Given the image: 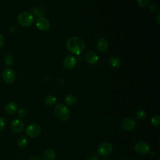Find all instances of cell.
I'll return each instance as SVG.
<instances>
[{
    "label": "cell",
    "instance_id": "1",
    "mask_svg": "<svg viewBox=\"0 0 160 160\" xmlns=\"http://www.w3.org/2000/svg\"><path fill=\"white\" fill-rule=\"evenodd\" d=\"M66 47L71 52L79 55L84 52L86 46L84 41L80 37L72 36L68 40Z\"/></svg>",
    "mask_w": 160,
    "mask_h": 160
},
{
    "label": "cell",
    "instance_id": "2",
    "mask_svg": "<svg viewBox=\"0 0 160 160\" xmlns=\"http://www.w3.org/2000/svg\"><path fill=\"white\" fill-rule=\"evenodd\" d=\"M54 114L56 118L61 121H67L70 116L69 109L62 103H59L55 106Z\"/></svg>",
    "mask_w": 160,
    "mask_h": 160
},
{
    "label": "cell",
    "instance_id": "3",
    "mask_svg": "<svg viewBox=\"0 0 160 160\" xmlns=\"http://www.w3.org/2000/svg\"><path fill=\"white\" fill-rule=\"evenodd\" d=\"M17 20L21 26L23 27H29L34 22V18L32 14L30 12H22L18 16Z\"/></svg>",
    "mask_w": 160,
    "mask_h": 160
},
{
    "label": "cell",
    "instance_id": "4",
    "mask_svg": "<svg viewBox=\"0 0 160 160\" xmlns=\"http://www.w3.org/2000/svg\"><path fill=\"white\" fill-rule=\"evenodd\" d=\"M41 128L40 125L36 123H31L26 128V134L30 138H36L40 135Z\"/></svg>",
    "mask_w": 160,
    "mask_h": 160
},
{
    "label": "cell",
    "instance_id": "5",
    "mask_svg": "<svg viewBox=\"0 0 160 160\" xmlns=\"http://www.w3.org/2000/svg\"><path fill=\"white\" fill-rule=\"evenodd\" d=\"M98 152L101 156H109L112 151V146L109 142H103L98 147Z\"/></svg>",
    "mask_w": 160,
    "mask_h": 160
},
{
    "label": "cell",
    "instance_id": "6",
    "mask_svg": "<svg viewBox=\"0 0 160 160\" xmlns=\"http://www.w3.org/2000/svg\"><path fill=\"white\" fill-rule=\"evenodd\" d=\"M135 151L140 155H146L150 152L149 145L144 141H139L134 146Z\"/></svg>",
    "mask_w": 160,
    "mask_h": 160
},
{
    "label": "cell",
    "instance_id": "7",
    "mask_svg": "<svg viewBox=\"0 0 160 160\" xmlns=\"http://www.w3.org/2000/svg\"><path fill=\"white\" fill-rule=\"evenodd\" d=\"M136 121L132 117H126L124 118L121 123L122 128L126 131H131L136 127Z\"/></svg>",
    "mask_w": 160,
    "mask_h": 160
},
{
    "label": "cell",
    "instance_id": "8",
    "mask_svg": "<svg viewBox=\"0 0 160 160\" xmlns=\"http://www.w3.org/2000/svg\"><path fill=\"white\" fill-rule=\"evenodd\" d=\"M2 76L5 82L11 84L16 79V72L12 69L8 68L4 70Z\"/></svg>",
    "mask_w": 160,
    "mask_h": 160
},
{
    "label": "cell",
    "instance_id": "9",
    "mask_svg": "<svg viewBox=\"0 0 160 160\" xmlns=\"http://www.w3.org/2000/svg\"><path fill=\"white\" fill-rule=\"evenodd\" d=\"M24 128V122L20 119H15L11 123V131L15 134L21 133Z\"/></svg>",
    "mask_w": 160,
    "mask_h": 160
},
{
    "label": "cell",
    "instance_id": "10",
    "mask_svg": "<svg viewBox=\"0 0 160 160\" xmlns=\"http://www.w3.org/2000/svg\"><path fill=\"white\" fill-rule=\"evenodd\" d=\"M36 26L38 29L44 31L49 29L51 24L48 19L44 17H41L37 19L36 21Z\"/></svg>",
    "mask_w": 160,
    "mask_h": 160
},
{
    "label": "cell",
    "instance_id": "11",
    "mask_svg": "<svg viewBox=\"0 0 160 160\" xmlns=\"http://www.w3.org/2000/svg\"><path fill=\"white\" fill-rule=\"evenodd\" d=\"M84 59L88 64L93 65L96 64L98 61V56L95 52L92 51H89L86 52L84 55Z\"/></svg>",
    "mask_w": 160,
    "mask_h": 160
},
{
    "label": "cell",
    "instance_id": "12",
    "mask_svg": "<svg viewBox=\"0 0 160 160\" xmlns=\"http://www.w3.org/2000/svg\"><path fill=\"white\" fill-rule=\"evenodd\" d=\"M76 65V60L75 58L71 55L67 56L63 61L64 68L68 70L73 69Z\"/></svg>",
    "mask_w": 160,
    "mask_h": 160
},
{
    "label": "cell",
    "instance_id": "13",
    "mask_svg": "<svg viewBox=\"0 0 160 160\" xmlns=\"http://www.w3.org/2000/svg\"><path fill=\"white\" fill-rule=\"evenodd\" d=\"M109 47V42L105 38H99L96 42V48L98 51H106Z\"/></svg>",
    "mask_w": 160,
    "mask_h": 160
},
{
    "label": "cell",
    "instance_id": "14",
    "mask_svg": "<svg viewBox=\"0 0 160 160\" xmlns=\"http://www.w3.org/2000/svg\"><path fill=\"white\" fill-rule=\"evenodd\" d=\"M18 104L14 102H9L5 106V111L9 114H13L17 112Z\"/></svg>",
    "mask_w": 160,
    "mask_h": 160
},
{
    "label": "cell",
    "instance_id": "15",
    "mask_svg": "<svg viewBox=\"0 0 160 160\" xmlns=\"http://www.w3.org/2000/svg\"><path fill=\"white\" fill-rule=\"evenodd\" d=\"M42 158L44 160H54L55 152L52 149H46L42 154Z\"/></svg>",
    "mask_w": 160,
    "mask_h": 160
},
{
    "label": "cell",
    "instance_id": "16",
    "mask_svg": "<svg viewBox=\"0 0 160 160\" xmlns=\"http://www.w3.org/2000/svg\"><path fill=\"white\" fill-rule=\"evenodd\" d=\"M64 102L65 103L69 106H72L77 102V98L76 96L73 94H68L64 97Z\"/></svg>",
    "mask_w": 160,
    "mask_h": 160
},
{
    "label": "cell",
    "instance_id": "17",
    "mask_svg": "<svg viewBox=\"0 0 160 160\" xmlns=\"http://www.w3.org/2000/svg\"><path fill=\"white\" fill-rule=\"evenodd\" d=\"M108 63L109 66L114 68H118L121 66V61L116 56H111L108 59Z\"/></svg>",
    "mask_w": 160,
    "mask_h": 160
},
{
    "label": "cell",
    "instance_id": "18",
    "mask_svg": "<svg viewBox=\"0 0 160 160\" xmlns=\"http://www.w3.org/2000/svg\"><path fill=\"white\" fill-rule=\"evenodd\" d=\"M32 14L36 16V17L38 18H41V17H43V16L45 14V11L41 7H33L31 9Z\"/></svg>",
    "mask_w": 160,
    "mask_h": 160
},
{
    "label": "cell",
    "instance_id": "19",
    "mask_svg": "<svg viewBox=\"0 0 160 160\" xmlns=\"http://www.w3.org/2000/svg\"><path fill=\"white\" fill-rule=\"evenodd\" d=\"M44 102L48 106H52L56 102V98L52 95H48L44 98Z\"/></svg>",
    "mask_w": 160,
    "mask_h": 160
},
{
    "label": "cell",
    "instance_id": "20",
    "mask_svg": "<svg viewBox=\"0 0 160 160\" xmlns=\"http://www.w3.org/2000/svg\"><path fill=\"white\" fill-rule=\"evenodd\" d=\"M28 143V139L26 136H22L19 137L17 141V144L19 148H24Z\"/></svg>",
    "mask_w": 160,
    "mask_h": 160
},
{
    "label": "cell",
    "instance_id": "21",
    "mask_svg": "<svg viewBox=\"0 0 160 160\" xmlns=\"http://www.w3.org/2000/svg\"><path fill=\"white\" fill-rule=\"evenodd\" d=\"M146 117V112L143 109H139L136 114V118L139 121H142Z\"/></svg>",
    "mask_w": 160,
    "mask_h": 160
},
{
    "label": "cell",
    "instance_id": "22",
    "mask_svg": "<svg viewBox=\"0 0 160 160\" xmlns=\"http://www.w3.org/2000/svg\"><path fill=\"white\" fill-rule=\"evenodd\" d=\"M4 63L6 66H11L12 62H13V58L11 55L10 54H6L5 56H4Z\"/></svg>",
    "mask_w": 160,
    "mask_h": 160
},
{
    "label": "cell",
    "instance_id": "23",
    "mask_svg": "<svg viewBox=\"0 0 160 160\" xmlns=\"http://www.w3.org/2000/svg\"><path fill=\"white\" fill-rule=\"evenodd\" d=\"M159 119H160L159 115H156L153 116L151 121V124L154 127H158L159 125Z\"/></svg>",
    "mask_w": 160,
    "mask_h": 160
},
{
    "label": "cell",
    "instance_id": "24",
    "mask_svg": "<svg viewBox=\"0 0 160 160\" xmlns=\"http://www.w3.org/2000/svg\"><path fill=\"white\" fill-rule=\"evenodd\" d=\"M18 116L20 118V119H23L27 114L28 113V111L25 108H21L19 111H18Z\"/></svg>",
    "mask_w": 160,
    "mask_h": 160
},
{
    "label": "cell",
    "instance_id": "25",
    "mask_svg": "<svg viewBox=\"0 0 160 160\" xmlns=\"http://www.w3.org/2000/svg\"><path fill=\"white\" fill-rule=\"evenodd\" d=\"M149 0H136V2L141 8H144L149 4Z\"/></svg>",
    "mask_w": 160,
    "mask_h": 160
},
{
    "label": "cell",
    "instance_id": "26",
    "mask_svg": "<svg viewBox=\"0 0 160 160\" xmlns=\"http://www.w3.org/2000/svg\"><path fill=\"white\" fill-rule=\"evenodd\" d=\"M87 160H99V157L97 154L92 152L88 155L87 158Z\"/></svg>",
    "mask_w": 160,
    "mask_h": 160
},
{
    "label": "cell",
    "instance_id": "27",
    "mask_svg": "<svg viewBox=\"0 0 160 160\" xmlns=\"http://www.w3.org/2000/svg\"><path fill=\"white\" fill-rule=\"evenodd\" d=\"M6 123L5 119L3 118L0 117V131H2L4 129L6 126Z\"/></svg>",
    "mask_w": 160,
    "mask_h": 160
},
{
    "label": "cell",
    "instance_id": "28",
    "mask_svg": "<svg viewBox=\"0 0 160 160\" xmlns=\"http://www.w3.org/2000/svg\"><path fill=\"white\" fill-rule=\"evenodd\" d=\"M149 9L150 11H151L152 12H156L158 11V7L156 4H151L149 6Z\"/></svg>",
    "mask_w": 160,
    "mask_h": 160
},
{
    "label": "cell",
    "instance_id": "29",
    "mask_svg": "<svg viewBox=\"0 0 160 160\" xmlns=\"http://www.w3.org/2000/svg\"><path fill=\"white\" fill-rule=\"evenodd\" d=\"M4 44V38L3 36L0 34V48L2 47Z\"/></svg>",
    "mask_w": 160,
    "mask_h": 160
},
{
    "label": "cell",
    "instance_id": "30",
    "mask_svg": "<svg viewBox=\"0 0 160 160\" xmlns=\"http://www.w3.org/2000/svg\"><path fill=\"white\" fill-rule=\"evenodd\" d=\"M30 160H41V158L38 156H32Z\"/></svg>",
    "mask_w": 160,
    "mask_h": 160
},
{
    "label": "cell",
    "instance_id": "31",
    "mask_svg": "<svg viewBox=\"0 0 160 160\" xmlns=\"http://www.w3.org/2000/svg\"><path fill=\"white\" fill-rule=\"evenodd\" d=\"M159 13H158V15H157V22H158V24H159Z\"/></svg>",
    "mask_w": 160,
    "mask_h": 160
},
{
    "label": "cell",
    "instance_id": "32",
    "mask_svg": "<svg viewBox=\"0 0 160 160\" xmlns=\"http://www.w3.org/2000/svg\"><path fill=\"white\" fill-rule=\"evenodd\" d=\"M102 160H109L108 159H107V158H105V159H103Z\"/></svg>",
    "mask_w": 160,
    "mask_h": 160
}]
</instances>
